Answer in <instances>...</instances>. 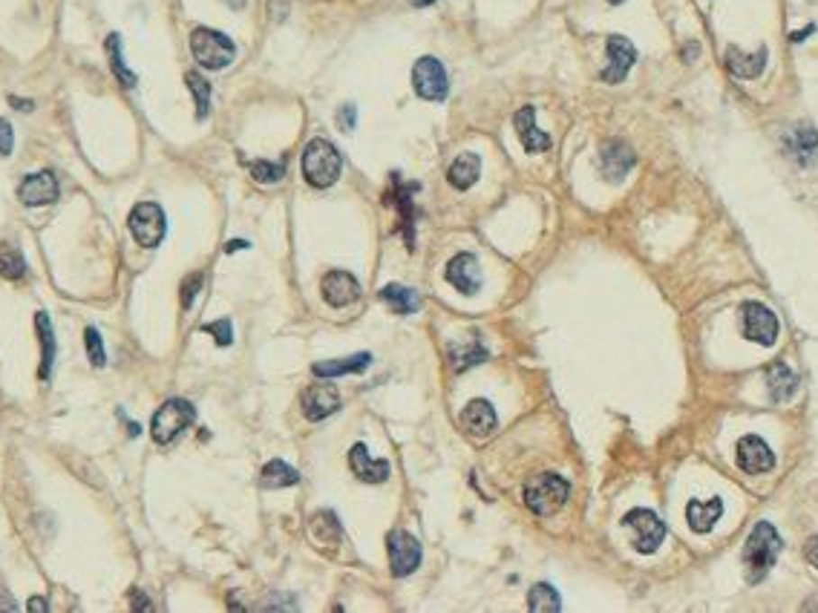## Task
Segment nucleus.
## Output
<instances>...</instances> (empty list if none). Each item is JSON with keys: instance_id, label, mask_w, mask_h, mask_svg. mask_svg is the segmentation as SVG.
<instances>
[{"instance_id": "obj_1", "label": "nucleus", "mask_w": 818, "mask_h": 613, "mask_svg": "<svg viewBox=\"0 0 818 613\" xmlns=\"http://www.w3.org/2000/svg\"><path fill=\"white\" fill-rule=\"evenodd\" d=\"M781 553V536L778 530L772 527L769 521H758L755 530L747 538V547H743V567H747V579L750 585H758L776 564Z\"/></svg>"}, {"instance_id": "obj_2", "label": "nucleus", "mask_w": 818, "mask_h": 613, "mask_svg": "<svg viewBox=\"0 0 818 613\" xmlns=\"http://www.w3.org/2000/svg\"><path fill=\"white\" fill-rule=\"evenodd\" d=\"M341 153L326 139H312L303 150V176L312 187H332L341 179Z\"/></svg>"}, {"instance_id": "obj_3", "label": "nucleus", "mask_w": 818, "mask_h": 613, "mask_svg": "<svg viewBox=\"0 0 818 613\" xmlns=\"http://www.w3.org/2000/svg\"><path fill=\"white\" fill-rule=\"evenodd\" d=\"M571 495V484L562 475H536L524 484V504H528L531 513L536 516H553L557 509H562V504Z\"/></svg>"}, {"instance_id": "obj_4", "label": "nucleus", "mask_w": 818, "mask_h": 613, "mask_svg": "<svg viewBox=\"0 0 818 613\" xmlns=\"http://www.w3.org/2000/svg\"><path fill=\"white\" fill-rule=\"evenodd\" d=\"M191 52L196 58V64L204 67V69H225L233 58H237V47H233V41L223 32H216V29H208V26L194 29Z\"/></svg>"}, {"instance_id": "obj_5", "label": "nucleus", "mask_w": 818, "mask_h": 613, "mask_svg": "<svg viewBox=\"0 0 818 613\" xmlns=\"http://www.w3.org/2000/svg\"><path fill=\"white\" fill-rule=\"evenodd\" d=\"M194 418H196V409L187 403V401H182V398H173V401L162 403V406L156 409L153 420H150L153 441L162 444V446L173 444L187 427H191Z\"/></svg>"}, {"instance_id": "obj_6", "label": "nucleus", "mask_w": 818, "mask_h": 613, "mask_svg": "<svg viewBox=\"0 0 818 613\" xmlns=\"http://www.w3.org/2000/svg\"><path fill=\"white\" fill-rule=\"evenodd\" d=\"M130 225V233H133V239L141 245V248H156L159 242L165 239V230H168V222H165V211L159 208L156 202H141L133 208L127 219Z\"/></svg>"}, {"instance_id": "obj_7", "label": "nucleus", "mask_w": 818, "mask_h": 613, "mask_svg": "<svg viewBox=\"0 0 818 613\" xmlns=\"http://www.w3.org/2000/svg\"><path fill=\"white\" fill-rule=\"evenodd\" d=\"M413 86L423 101H444L450 93L447 69L438 58H418L413 67Z\"/></svg>"}, {"instance_id": "obj_8", "label": "nucleus", "mask_w": 818, "mask_h": 613, "mask_svg": "<svg viewBox=\"0 0 818 613\" xmlns=\"http://www.w3.org/2000/svg\"><path fill=\"white\" fill-rule=\"evenodd\" d=\"M741 317H743V334H747V340H752L758 346H772L778 340V317L772 314L767 305L743 302Z\"/></svg>"}, {"instance_id": "obj_9", "label": "nucleus", "mask_w": 818, "mask_h": 613, "mask_svg": "<svg viewBox=\"0 0 818 613\" xmlns=\"http://www.w3.org/2000/svg\"><path fill=\"white\" fill-rule=\"evenodd\" d=\"M623 524L634 530L637 553H654L666 538V524L657 518L651 509H632V513L623 518Z\"/></svg>"}, {"instance_id": "obj_10", "label": "nucleus", "mask_w": 818, "mask_h": 613, "mask_svg": "<svg viewBox=\"0 0 818 613\" xmlns=\"http://www.w3.org/2000/svg\"><path fill=\"white\" fill-rule=\"evenodd\" d=\"M386 547H389V567H392V576H409L421 564V545L415 536H409L406 530H392L389 538H386Z\"/></svg>"}, {"instance_id": "obj_11", "label": "nucleus", "mask_w": 818, "mask_h": 613, "mask_svg": "<svg viewBox=\"0 0 818 613\" xmlns=\"http://www.w3.org/2000/svg\"><path fill=\"white\" fill-rule=\"evenodd\" d=\"M300 406H303V415L309 420H326L329 415H334L341 409V392L332 383L309 386L303 392Z\"/></svg>"}, {"instance_id": "obj_12", "label": "nucleus", "mask_w": 818, "mask_h": 613, "mask_svg": "<svg viewBox=\"0 0 818 613\" xmlns=\"http://www.w3.org/2000/svg\"><path fill=\"white\" fill-rule=\"evenodd\" d=\"M738 466L750 475H761L776 466V455H772V449L761 441V437L747 435L738 441Z\"/></svg>"}, {"instance_id": "obj_13", "label": "nucleus", "mask_w": 818, "mask_h": 613, "mask_svg": "<svg viewBox=\"0 0 818 613\" xmlns=\"http://www.w3.org/2000/svg\"><path fill=\"white\" fill-rule=\"evenodd\" d=\"M320 291L332 309H346L360 297V285L349 271H329L320 283Z\"/></svg>"}, {"instance_id": "obj_14", "label": "nucleus", "mask_w": 818, "mask_h": 613, "mask_svg": "<svg viewBox=\"0 0 818 613\" xmlns=\"http://www.w3.org/2000/svg\"><path fill=\"white\" fill-rule=\"evenodd\" d=\"M634 61H637L634 43L623 35H611L608 38V67L603 69V81L620 84L628 76V69L634 67Z\"/></svg>"}, {"instance_id": "obj_15", "label": "nucleus", "mask_w": 818, "mask_h": 613, "mask_svg": "<svg viewBox=\"0 0 818 613\" xmlns=\"http://www.w3.org/2000/svg\"><path fill=\"white\" fill-rule=\"evenodd\" d=\"M18 199L26 204V208H43V204H52L58 199V179L52 176L50 170H41L26 176L18 187Z\"/></svg>"}, {"instance_id": "obj_16", "label": "nucleus", "mask_w": 818, "mask_h": 613, "mask_svg": "<svg viewBox=\"0 0 818 613\" xmlns=\"http://www.w3.org/2000/svg\"><path fill=\"white\" fill-rule=\"evenodd\" d=\"M447 283L461 291V294H476L481 288V271H478V259L473 254H459L456 259H450L447 266Z\"/></svg>"}, {"instance_id": "obj_17", "label": "nucleus", "mask_w": 818, "mask_h": 613, "mask_svg": "<svg viewBox=\"0 0 818 613\" xmlns=\"http://www.w3.org/2000/svg\"><path fill=\"white\" fill-rule=\"evenodd\" d=\"M634 150L628 148L625 141H608L603 144V153H600V170L608 182H623L625 173L634 167Z\"/></svg>"}, {"instance_id": "obj_18", "label": "nucleus", "mask_w": 818, "mask_h": 613, "mask_svg": "<svg viewBox=\"0 0 818 613\" xmlns=\"http://www.w3.org/2000/svg\"><path fill=\"white\" fill-rule=\"evenodd\" d=\"M784 150L786 156L798 165H810L818 156V133L810 124H795L790 133L784 136Z\"/></svg>"}, {"instance_id": "obj_19", "label": "nucleus", "mask_w": 818, "mask_h": 613, "mask_svg": "<svg viewBox=\"0 0 818 613\" xmlns=\"http://www.w3.org/2000/svg\"><path fill=\"white\" fill-rule=\"evenodd\" d=\"M495 423H499V418H495V409H493L490 401H470L461 409V427H464L467 435H473V437L493 435Z\"/></svg>"}, {"instance_id": "obj_20", "label": "nucleus", "mask_w": 818, "mask_h": 613, "mask_svg": "<svg viewBox=\"0 0 818 613\" xmlns=\"http://www.w3.org/2000/svg\"><path fill=\"white\" fill-rule=\"evenodd\" d=\"M514 124H516V133L522 139V148L528 150V153H545V150H550V136L542 133V130L536 127V110L533 107H522L514 115Z\"/></svg>"}, {"instance_id": "obj_21", "label": "nucleus", "mask_w": 818, "mask_h": 613, "mask_svg": "<svg viewBox=\"0 0 818 613\" xmlns=\"http://www.w3.org/2000/svg\"><path fill=\"white\" fill-rule=\"evenodd\" d=\"M349 466H352V473L360 481H367V484H381V481L389 478V464L369 458V449L363 444H355L349 449Z\"/></svg>"}, {"instance_id": "obj_22", "label": "nucleus", "mask_w": 818, "mask_h": 613, "mask_svg": "<svg viewBox=\"0 0 818 613\" xmlns=\"http://www.w3.org/2000/svg\"><path fill=\"white\" fill-rule=\"evenodd\" d=\"M764 377H767V386H769V398L772 401H790L798 389V374L786 366L784 360H772L769 366L764 369Z\"/></svg>"}, {"instance_id": "obj_23", "label": "nucleus", "mask_w": 818, "mask_h": 613, "mask_svg": "<svg viewBox=\"0 0 818 613\" xmlns=\"http://www.w3.org/2000/svg\"><path fill=\"white\" fill-rule=\"evenodd\" d=\"M767 67V47H761L758 52L747 55L741 52L738 47L726 50V69L732 72L735 78H758Z\"/></svg>"}, {"instance_id": "obj_24", "label": "nucleus", "mask_w": 818, "mask_h": 613, "mask_svg": "<svg viewBox=\"0 0 818 613\" xmlns=\"http://www.w3.org/2000/svg\"><path fill=\"white\" fill-rule=\"evenodd\" d=\"M723 516V501L721 499H709V501H689L686 507V518H689V527L695 533H709L718 518Z\"/></svg>"}, {"instance_id": "obj_25", "label": "nucleus", "mask_w": 818, "mask_h": 613, "mask_svg": "<svg viewBox=\"0 0 818 613\" xmlns=\"http://www.w3.org/2000/svg\"><path fill=\"white\" fill-rule=\"evenodd\" d=\"M481 176V158L476 153H461L456 162L450 165L447 170V179L452 187H459V191H467V187H473Z\"/></svg>"}, {"instance_id": "obj_26", "label": "nucleus", "mask_w": 818, "mask_h": 613, "mask_svg": "<svg viewBox=\"0 0 818 613\" xmlns=\"http://www.w3.org/2000/svg\"><path fill=\"white\" fill-rule=\"evenodd\" d=\"M35 329H38V338H41V369H38V374H41V381H47L50 372H52V363H55V331H52L47 311L35 314Z\"/></svg>"}, {"instance_id": "obj_27", "label": "nucleus", "mask_w": 818, "mask_h": 613, "mask_svg": "<svg viewBox=\"0 0 818 613\" xmlns=\"http://www.w3.org/2000/svg\"><path fill=\"white\" fill-rule=\"evenodd\" d=\"M297 481H300V473L295 470V466H288L286 461H280V458L268 461L266 466H262V473H259V484L266 487V490L295 487Z\"/></svg>"}, {"instance_id": "obj_28", "label": "nucleus", "mask_w": 818, "mask_h": 613, "mask_svg": "<svg viewBox=\"0 0 818 613\" xmlns=\"http://www.w3.org/2000/svg\"><path fill=\"white\" fill-rule=\"evenodd\" d=\"M372 363V355H352V357H343V360H323V363H314V374L317 377H341V374H352V372H363Z\"/></svg>"}, {"instance_id": "obj_29", "label": "nucleus", "mask_w": 818, "mask_h": 613, "mask_svg": "<svg viewBox=\"0 0 818 613\" xmlns=\"http://www.w3.org/2000/svg\"><path fill=\"white\" fill-rule=\"evenodd\" d=\"M381 300H384L395 314H415V311L421 309V302H418V294H415V291H413V288H404V285H398V283L384 285V288H381Z\"/></svg>"}, {"instance_id": "obj_30", "label": "nucleus", "mask_w": 818, "mask_h": 613, "mask_svg": "<svg viewBox=\"0 0 818 613\" xmlns=\"http://www.w3.org/2000/svg\"><path fill=\"white\" fill-rule=\"evenodd\" d=\"M528 608L533 613H557V610H562V599L550 585H533L531 596H528Z\"/></svg>"}, {"instance_id": "obj_31", "label": "nucleus", "mask_w": 818, "mask_h": 613, "mask_svg": "<svg viewBox=\"0 0 818 613\" xmlns=\"http://www.w3.org/2000/svg\"><path fill=\"white\" fill-rule=\"evenodd\" d=\"M485 357H487V352L478 343H461L456 348H450V363H452V369H456V372L470 369V366H476V363H481Z\"/></svg>"}, {"instance_id": "obj_32", "label": "nucleus", "mask_w": 818, "mask_h": 613, "mask_svg": "<svg viewBox=\"0 0 818 613\" xmlns=\"http://www.w3.org/2000/svg\"><path fill=\"white\" fill-rule=\"evenodd\" d=\"M26 274V259L14 245H0V276L6 280H21Z\"/></svg>"}, {"instance_id": "obj_33", "label": "nucleus", "mask_w": 818, "mask_h": 613, "mask_svg": "<svg viewBox=\"0 0 818 613\" xmlns=\"http://www.w3.org/2000/svg\"><path fill=\"white\" fill-rule=\"evenodd\" d=\"M107 55H110L113 76L119 78L124 86H136V76L127 69L124 58H122V38H119V35H110V38H107Z\"/></svg>"}, {"instance_id": "obj_34", "label": "nucleus", "mask_w": 818, "mask_h": 613, "mask_svg": "<svg viewBox=\"0 0 818 613\" xmlns=\"http://www.w3.org/2000/svg\"><path fill=\"white\" fill-rule=\"evenodd\" d=\"M187 86H191V93L196 98V119H208V110H211V84L204 81L199 72H187L185 76Z\"/></svg>"}, {"instance_id": "obj_35", "label": "nucleus", "mask_w": 818, "mask_h": 613, "mask_svg": "<svg viewBox=\"0 0 818 613\" xmlns=\"http://www.w3.org/2000/svg\"><path fill=\"white\" fill-rule=\"evenodd\" d=\"M251 176L262 185H274L286 176V165L283 162H266V158H259V162H251Z\"/></svg>"}, {"instance_id": "obj_36", "label": "nucleus", "mask_w": 818, "mask_h": 613, "mask_svg": "<svg viewBox=\"0 0 818 613\" xmlns=\"http://www.w3.org/2000/svg\"><path fill=\"white\" fill-rule=\"evenodd\" d=\"M84 343H86V355H90V363L93 366H105L107 363V355H105V343H101V334L98 329H86L84 331Z\"/></svg>"}, {"instance_id": "obj_37", "label": "nucleus", "mask_w": 818, "mask_h": 613, "mask_svg": "<svg viewBox=\"0 0 818 613\" xmlns=\"http://www.w3.org/2000/svg\"><path fill=\"white\" fill-rule=\"evenodd\" d=\"M202 331H204V334H214V340H216V346H231V340H233V331H231V320H216V323H208V326H202Z\"/></svg>"}, {"instance_id": "obj_38", "label": "nucleus", "mask_w": 818, "mask_h": 613, "mask_svg": "<svg viewBox=\"0 0 818 613\" xmlns=\"http://www.w3.org/2000/svg\"><path fill=\"white\" fill-rule=\"evenodd\" d=\"M14 148V133L6 119H0V156H9Z\"/></svg>"}, {"instance_id": "obj_39", "label": "nucleus", "mask_w": 818, "mask_h": 613, "mask_svg": "<svg viewBox=\"0 0 818 613\" xmlns=\"http://www.w3.org/2000/svg\"><path fill=\"white\" fill-rule=\"evenodd\" d=\"M202 288V274H194L191 280H185V285H182V305L187 309V305L194 302V297H196V291Z\"/></svg>"}, {"instance_id": "obj_40", "label": "nucleus", "mask_w": 818, "mask_h": 613, "mask_svg": "<svg viewBox=\"0 0 818 613\" xmlns=\"http://www.w3.org/2000/svg\"><path fill=\"white\" fill-rule=\"evenodd\" d=\"M338 124H341L343 130H352V127H355V107H352V104H346V107L341 110Z\"/></svg>"}, {"instance_id": "obj_41", "label": "nucleus", "mask_w": 818, "mask_h": 613, "mask_svg": "<svg viewBox=\"0 0 818 613\" xmlns=\"http://www.w3.org/2000/svg\"><path fill=\"white\" fill-rule=\"evenodd\" d=\"M268 6H271V14L277 21H283L286 18V12H288V0H268Z\"/></svg>"}, {"instance_id": "obj_42", "label": "nucleus", "mask_w": 818, "mask_h": 613, "mask_svg": "<svg viewBox=\"0 0 818 613\" xmlns=\"http://www.w3.org/2000/svg\"><path fill=\"white\" fill-rule=\"evenodd\" d=\"M804 553H807V562H810L813 567H818V536L810 538L807 547H804Z\"/></svg>"}, {"instance_id": "obj_43", "label": "nucleus", "mask_w": 818, "mask_h": 613, "mask_svg": "<svg viewBox=\"0 0 818 613\" xmlns=\"http://www.w3.org/2000/svg\"><path fill=\"white\" fill-rule=\"evenodd\" d=\"M133 610H150V602H148V599H141V593H139V590H133Z\"/></svg>"}, {"instance_id": "obj_44", "label": "nucleus", "mask_w": 818, "mask_h": 613, "mask_svg": "<svg viewBox=\"0 0 818 613\" xmlns=\"http://www.w3.org/2000/svg\"><path fill=\"white\" fill-rule=\"evenodd\" d=\"M29 610H41L43 613V610H50V608H47V602H43V599H32V602H29Z\"/></svg>"}, {"instance_id": "obj_45", "label": "nucleus", "mask_w": 818, "mask_h": 613, "mask_svg": "<svg viewBox=\"0 0 818 613\" xmlns=\"http://www.w3.org/2000/svg\"><path fill=\"white\" fill-rule=\"evenodd\" d=\"M810 32H815V26H807V29H804V32H795V35H790V41H804V38H807Z\"/></svg>"}, {"instance_id": "obj_46", "label": "nucleus", "mask_w": 818, "mask_h": 613, "mask_svg": "<svg viewBox=\"0 0 818 613\" xmlns=\"http://www.w3.org/2000/svg\"><path fill=\"white\" fill-rule=\"evenodd\" d=\"M242 248H248V245H245V242H228L225 251H228V254H233V251H242Z\"/></svg>"}, {"instance_id": "obj_47", "label": "nucleus", "mask_w": 818, "mask_h": 613, "mask_svg": "<svg viewBox=\"0 0 818 613\" xmlns=\"http://www.w3.org/2000/svg\"><path fill=\"white\" fill-rule=\"evenodd\" d=\"M409 4H413V6H418V9H423V6H432V4H435V0H409Z\"/></svg>"}, {"instance_id": "obj_48", "label": "nucleus", "mask_w": 818, "mask_h": 613, "mask_svg": "<svg viewBox=\"0 0 818 613\" xmlns=\"http://www.w3.org/2000/svg\"><path fill=\"white\" fill-rule=\"evenodd\" d=\"M608 4H611V6H620V4H623V0H608Z\"/></svg>"}]
</instances>
